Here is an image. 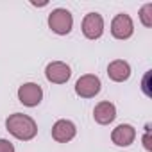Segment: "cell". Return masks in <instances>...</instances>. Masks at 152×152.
Returning a JSON list of instances; mask_svg holds the SVG:
<instances>
[{"instance_id":"30bf717a","label":"cell","mask_w":152,"mask_h":152,"mask_svg":"<svg viewBox=\"0 0 152 152\" xmlns=\"http://www.w3.org/2000/svg\"><path fill=\"white\" fill-rule=\"evenodd\" d=\"M93 118H95V122L100 124V125L111 124V122L116 118V107H115V104H111V102H107V100L99 102V104L95 106V109H93Z\"/></svg>"},{"instance_id":"8992f818","label":"cell","mask_w":152,"mask_h":152,"mask_svg":"<svg viewBox=\"0 0 152 152\" xmlns=\"http://www.w3.org/2000/svg\"><path fill=\"white\" fill-rule=\"evenodd\" d=\"M45 75H47V79L54 84H64L68 79H70V75H72V70L66 63H61V61H54L50 64H47L45 68Z\"/></svg>"},{"instance_id":"52a82bcc","label":"cell","mask_w":152,"mask_h":152,"mask_svg":"<svg viewBox=\"0 0 152 152\" xmlns=\"http://www.w3.org/2000/svg\"><path fill=\"white\" fill-rule=\"evenodd\" d=\"M104 32V20L99 13H90L83 20V34L88 39H97Z\"/></svg>"},{"instance_id":"7a4b0ae2","label":"cell","mask_w":152,"mask_h":152,"mask_svg":"<svg viewBox=\"0 0 152 152\" xmlns=\"http://www.w3.org/2000/svg\"><path fill=\"white\" fill-rule=\"evenodd\" d=\"M48 27L56 32V34H68L73 27V18H72V13L66 11V9H54L50 15H48Z\"/></svg>"},{"instance_id":"3957f363","label":"cell","mask_w":152,"mask_h":152,"mask_svg":"<svg viewBox=\"0 0 152 152\" xmlns=\"http://www.w3.org/2000/svg\"><path fill=\"white\" fill-rule=\"evenodd\" d=\"M100 86L102 84H100V79L97 75L86 73L83 77H79L77 83H75V93L79 97H83V99H91L100 91Z\"/></svg>"},{"instance_id":"5bb4252c","label":"cell","mask_w":152,"mask_h":152,"mask_svg":"<svg viewBox=\"0 0 152 152\" xmlns=\"http://www.w3.org/2000/svg\"><path fill=\"white\" fill-rule=\"evenodd\" d=\"M143 145H145L147 150H152V145H150V131H148V127H147V132H145V136H143Z\"/></svg>"},{"instance_id":"277c9868","label":"cell","mask_w":152,"mask_h":152,"mask_svg":"<svg viewBox=\"0 0 152 152\" xmlns=\"http://www.w3.org/2000/svg\"><path fill=\"white\" fill-rule=\"evenodd\" d=\"M41 99H43V90L36 83H27L18 88V100L27 107L38 106L41 102Z\"/></svg>"},{"instance_id":"ba28073f","label":"cell","mask_w":152,"mask_h":152,"mask_svg":"<svg viewBox=\"0 0 152 152\" xmlns=\"http://www.w3.org/2000/svg\"><path fill=\"white\" fill-rule=\"evenodd\" d=\"M75 132H77V129H75V125L70 120H57L52 127V138L59 143H66L73 140Z\"/></svg>"},{"instance_id":"8fae6325","label":"cell","mask_w":152,"mask_h":152,"mask_svg":"<svg viewBox=\"0 0 152 152\" xmlns=\"http://www.w3.org/2000/svg\"><path fill=\"white\" fill-rule=\"evenodd\" d=\"M107 75H109V79L115 81V83H124L129 79V75H131V66L127 61H122V59H116L113 63H109L107 66Z\"/></svg>"},{"instance_id":"5b68a950","label":"cell","mask_w":152,"mask_h":152,"mask_svg":"<svg viewBox=\"0 0 152 152\" xmlns=\"http://www.w3.org/2000/svg\"><path fill=\"white\" fill-rule=\"evenodd\" d=\"M134 32V25H132V20L129 15L125 13H120L113 18L111 22V34L116 38V39H127L131 38Z\"/></svg>"},{"instance_id":"7c38bea8","label":"cell","mask_w":152,"mask_h":152,"mask_svg":"<svg viewBox=\"0 0 152 152\" xmlns=\"http://www.w3.org/2000/svg\"><path fill=\"white\" fill-rule=\"evenodd\" d=\"M140 18H141V23L145 27H150L152 25V4H145L140 11Z\"/></svg>"},{"instance_id":"9c48e42d","label":"cell","mask_w":152,"mask_h":152,"mask_svg":"<svg viewBox=\"0 0 152 152\" xmlns=\"http://www.w3.org/2000/svg\"><path fill=\"white\" fill-rule=\"evenodd\" d=\"M134 138H136V131H134V127L129 125V124H120V125H118L116 129H113V132H111V140H113V143L118 145V147H129V145L134 141Z\"/></svg>"},{"instance_id":"4fadbf2b","label":"cell","mask_w":152,"mask_h":152,"mask_svg":"<svg viewBox=\"0 0 152 152\" xmlns=\"http://www.w3.org/2000/svg\"><path fill=\"white\" fill-rule=\"evenodd\" d=\"M0 152H15V147L9 140H0Z\"/></svg>"},{"instance_id":"6da1fadb","label":"cell","mask_w":152,"mask_h":152,"mask_svg":"<svg viewBox=\"0 0 152 152\" xmlns=\"http://www.w3.org/2000/svg\"><path fill=\"white\" fill-rule=\"evenodd\" d=\"M6 127L7 131L18 138V140H23V141H29L32 140L36 134H38V125L36 122L27 116V115H22V113H15V115H9V118L6 120Z\"/></svg>"}]
</instances>
